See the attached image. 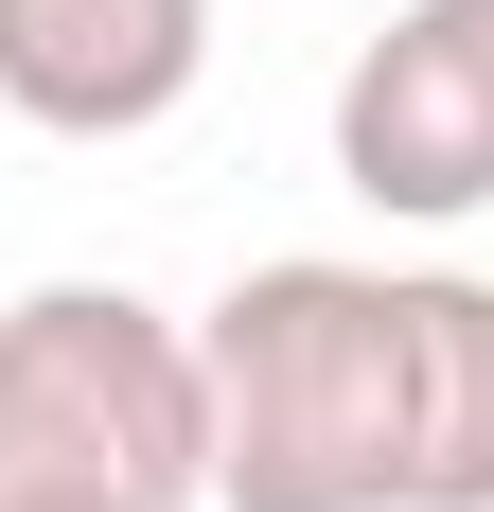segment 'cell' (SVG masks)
Returning <instances> with one entry per match:
<instances>
[{
    "instance_id": "obj_2",
    "label": "cell",
    "mask_w": 494,
    "mask_h": 512,
    "mask_svg": "<svg viewBox=\"0 0 494 512\" xmlns=\"http://www.w3.org/2000/svg\"><path fill=\"white\" fill-rule=\"evenodd\" d=\"M195 495H212L195 318L124 283L0 301V512H195Z\"/></svg>"
},
{
    "instance_id": "obj_4",
    "label": "cell",
    "mask_w": 494,
    "mask_h": 512,
    "mask_svg": "<svg viewBox=\"0 0 494 512\" xmlns=\"http://www.w3.org/2000/svg\"><path fill=\"white\" fill-rule=\"evenodd\" d=\"M212 0H0V106H36L71 142H124L195 89Z\"/></svg>"
},
{
    "instance_id": "obj_5",
    "label": "cell",
    "mask_w": 494,
    "mask_h": 512,
    "mask_svg": "<svg viewBox=\"0 0 494 512\" xmlns=\"http://www.w3.org/2000/svg\"><path fill=\"white\" fill-rule=\"evenodd\" d=\"M406 512H494V283L406 265Z\"/></svg>"
},
{
    "instance_id": "obj_3",
    "label": "cell",
    "mask_w": 494,
    "mask_h": 512,
    "mask_svg": "<svg viewBox=\"0 0 494 512\" xmlns=\"http://www.w3.org/2000/svg\"><path fill=\"white\" fill-rule=\"evenodd\" d=\"M336 177L371 212H494V0H406L336 71Z\"/></svg>"
},
{
    "instance_id": "obj_1",
    "label": "cell",
    "mask_w": 494,
    "mask_h": 512,
    "mask_svg": "<svg viewBox=\"0 0 494 512\" xmlns=\"http://www.w3.org/2000/svg\"><path fill=\"white\" fill-rule=\"evenodd\" d=\"M230 512H406V265H247L195 318Z\"/></svg>"
}]
</instances>
